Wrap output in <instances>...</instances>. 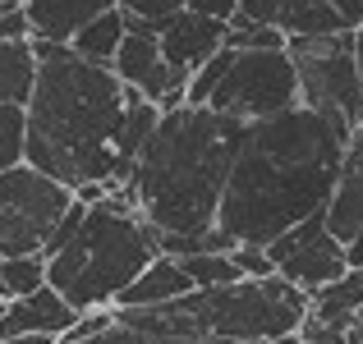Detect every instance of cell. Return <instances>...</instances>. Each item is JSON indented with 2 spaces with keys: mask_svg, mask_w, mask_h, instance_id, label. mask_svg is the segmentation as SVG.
<instances>
[{
  "mask_svg": "<svg viewBox=\"0 0 363 344\" xmlns=\"http://www.w3.org/2000/svg\"><path fill=\"white\" fill-rule=\"evenodd\" d=\"M350 156V133L299 101L272 120L248 124L221 197L207 253H230L240 243H276L294 225L327 216Z\"/></svg>",
  "mask_w": 363,
  "mask_h": 344,
  "instance_id": "cell-1",
  "label": "cell"
},
{
  "mask_svg": "<svg viewBox=\"0 0 363 344\" xmlns=\"http://www.w3.org/2000/svg\"><path fill=\"white\" fill-rule=\"evenodd\" d=\"M37 92L28 101V166L65 188H129L124 156L129 88L106 64H88L65 42H33Z\"/></svg>",
  "mask_w": 363,
  "mask_h": 344,
  "instance_id": "cell-2",
  "label": "cell"
},
{
  "mask_svg": "<svg viewBox=\"0 0 363 344\" xmlns=\"http://www.w3.org/2000/svg\"><path fill=\"white\" fill-rule=\"evenodd\" d=\"M248 124L207 106L166 110L129 179V202L161 243H207Z\"/></svg>",
  "mask_w": 363,
  "mask_h": 344,
  "instance_id": "cell-3",
  "label": "cell"
},
{
  "mask_svg": "<svg viewBox=\"0 0 363 344\" xmlns=\"http://www.w3.org/2000/svg\"><path fill=\"white\" fill-rule=\"evenodd\" d=\"M303 317H308V294L281 275L221 285V289H194L166 308H116L120 326L147 331V336H184L221 344L299 340Z\"/></svg>",
  "mask_w": 363,
  "mask_h": 344,
  "instance_id": "cell-4",
  "label": "cell"
},
{
  "mask_svg": "<svg viewBox=\"0 0 363 344\" xmlns=\"http://www.w3.org/2000/svg\"><path fill=\"white\" fill-rule=\"evenodd\" d=\"M157 257H161L157 229L138 216L129 193L116 188L101 207H88L74 243L46 262V285L83 317V312L116 308L120 294Z\"/></svg>",
  "mask_w": 363,
  "mask_h": 344,
  "instance_id": "cell-5",
  "label": "cell"
},
{
  "mask_svg": "<svg viewBox=\"0 0 363 344\" xmlns=\"http://www.w3.org/2000/svg\"><path fill=\"white\" fill-rule=\"evenodd\" d=\"M354 33L359 28L336 37H290V60L299 69V101L327 115L350 138H354V129H363V79L354 60Z\"/></svg>",
  "mask_w": 363,
  "mask_h": 344,
  "instance_id": "cell-6",
  "label": "cell"
},
{
  "mask_svg": "<svg viewBox=\"0 0 363 344\" xmlns=\"http://www.w3.org/2000/svg\"><path fill=\"white\" fill-rule=\"evenodd\" d=\"M74 207V188L55 184L33 166L0 175V257H33L46 253L55 225Z\"/></svg>",
  "mask_w": 363,
  "mask_h": 344,
  "instance_id": "cell-7",
  "label": "cell"
},
{
  "mask_svg": "<svg viewBox=\"0 0 363 344\" xmlns=\"http://www.w3.org/2000/svg\"><path fill=\"white\" fill-rule=\"evenodd\" d=\"M294 106H299V69H294L290 51H235L230 74L207 101V110L240 124L272 120Z\"/></svg>",
  "mask_w": 363,
  "mask_h": 344,
  "instance_id": "cell-8",
  "label": "cell"
},
{
  "mask_svg": "<svg viewBox=\"0 0 363 344\" xmlns=\"http://www.w3.org/2000/svg\"><path fill=\"white\" fill-rule=\"evenodd\" d=\"M276 262V275L290 285H299L303 294H322L327 285H336L340 275H350V248L327 229V216L294 225L290 234H281L276 243H267Z\"/></svg>",
  "mask_w": 363,
  "mask_h": 344,
  "instance_id": "cell-9",
  "label": "cell"
},
{
  "mask_svg": "<svg viewBox=\"0 0 363 344\" xmlns=\"http://www.w3.org/2000/svg\"><path fill=\"white\" fill-rule=\"evenodd\" d=\"M111 69H116V79L124 83V88H133V92H143L147 101H157L161 115L184 106L189 79H194V74L175 69V64L166 60V51H161V37H157V33H129Z\"/></svg>",
  "mask_w": 363,
  "mask_h": 344,
  "instance_id": "cell-10",
  "label": "cell"
},
{
  "mask_svg": "<svg viewBox=\"0 0 363 344\" xmlns=\"http://www.w3.org/2000/svg\"><path fill=\"white\" fill-rule=\"evenodd\" d=\"M363 312V271L350 266V275H340L336 285H327L322 294L308 299V317L299 326V344H345Z\"/></svg>",
  "mask_w": 363,
  "mask_h": 344,
  "instance_id": "cell-11",
  "label": "cell"
},
{
  "mask_svg": "<svg viewBox=\"0 0 363 344\" xmlns=\"http://www.w3.org/2000/svg\"><path fill=\"white\" fill-rule=\"evenodd\" d=\"M225 37H230V23L184 9V14H175L166 28H161V51H166V60L175 64V69L198 74L212 55L225 51Z\"/></svg>",
  "mask_w": 363,
  "mask_h": 344,
  "instance_id": "cell-12",
  "label": "cell"
},
{
  "mask_svg": "<svg viewBox=\"0 0 363 344\" xmlns=\"http://www.w3.org/2000/svg\"><path fill=\"white\" fill-rule=\"evenodd\" d=\"M79 326V312L46 285V289L28 294V299L5 303L0 312V340H18V336H46V340H65Z\"/></svg>",
  "mask_w": 363,
  "mask_h": 344,
  "instance_id": "cell-13",
  "label": "cell"
},
{
  "mask_svg": "<svg viewBox=\"0 0 363 344\" xmlns=\"http://www.w3.org/2000/svg\"><path fill=\"white\" fill-rule=\"evenodd\" d=\"M120 9V0H23V14L33 23V42H65L69 46L92 18Z\"/></svg>",
  "mask_w": 363,
  "mask_h": 344,
  "instance_id": "cell-14",
  "label": "cell"
},
{
  "mask_svg": "<svg viewBox=\"0 0 363 344\" xmlns=\"http://www.w3.org/2000/svg\"><path fill=\"white\" fill-rule=\"evenodd\" d=\"M184 294H194L189 271L179 266V257H166V253H161L157 262H152L147 271H143L138 280H133L129 289L120 294L116 308H166V303L184 299Z\"/></svg>",
  "mask_w": 363,
  "mask_h": 344,
  "instance_id": "cell-15",
  "label": "cell"
},
{
  "mask_svg": "<svg viewBox=\"0 0 363 344\" xmlns=\"http://www.w3.org/2000/svg\"><path fill=\"white\" fill-rule=\"evenodd\" d=\"M327 229L340 239V243H354L363 229V161L345 156V170H340V184L327 202Z\"/></svg>",
  "mask_w": 363,
  "mask_h": 344,
  "instance_id": "cell-16",
  "label": "cell"
},
{
  "mask_svg": "<svg viewBox=\"0 0 363 344\" xmlns=\"http://www.w3.org/2000/svg\"><path fill=\"white\" fill-rule=\"evenodd\" d=\"M37 92L33 42H0V106H28Z\"/></svg>",
  "mask_w": 363,
  "mask_h": 344,
  "instance_id": "cell-17",
  "label": "cell"
},
{
  "mask_svg": "<svg viewBox=\"0 0 363 344\" xmlns=\"http://www.w3.org/2000/svg\"><path fill=\"white\" fill-rule=\"evenodd\" d=\"M124 37H129V18H124V9H111V14H101V18H92L88 28H83L79 37H74V55L79 60H88V64H116V55H120V46H124Z\"/></svg>",
  "mask_w": 363,
  "mask_h": 344,
  "instance_id": "cell-18",
  "label": "cell"
},
{
  "mask_svg": "<svg viewBox=\"0 0 363 344\" xmlns=\"http://www.w3.org/2000/svg\"><path fill=\"white\" fill-rule=\"evenodd\" d=\"M281 33L285 37H336V33H350V23L336 14L331 0H285Z\"/></svg>",
  "mask_w": 363,
  "mask_h": 344,
  "instance_id": "cell-19",
  "label": "cell"
},
{
  "mask_svg": "<svg viewBox=\"0 0 363 344\" xmlns=\"http://www.w3.org/2000/svg\"><path fill=\"white\" fill-rule=\"evenodd\" d=\"M46 289V257L33 253V257H0V299L14 303V299H28V294Z\"/></svg>",
  "mask_w": 363,
  "mask_h": 344,
  "instance_id": "cell-20",
  "label": "cell"
},
{
  "mask_svg": "<svg viewBox=\"0 0 363 344\" xmlns=\"http://www.w3.org/2000/svg\"><path fill=\"white\" fill-rule=\"evenodd\" d=\"M179 266L189 271L194 289H221V285H240L244 280L230 253H189V257H179Z\"/></svg>",
  "mask_w": 363,
  "mask_h": 344,
  "instance_id": "cell-21",
  "label": "cell"
},
{
  "mask_svg": "<svg viewBox=\"0 0 363 344\" xmlns=\"http://www.w3.org/2000/svg\"><path fill=\"white\" fill-rule=\"evenodd\" d=\"M28 166V106H0V175Z\"/></svg>",
  "mask_w": 363,
  "mask_h": 344,
  "instance_id": "cell-22",
  "label": "cell"
},
{
  "mask_svg": "<svg viewBox=\"0 0 363 344\" xmlns=\"http://www.w3.org/2000/svg\"><path fill=\"white\" fill-rule=\"evenodd\" d=\"M230 51H290V37L281 28H267V23H248L244 14L230 18V37H225Z\"/></svg>",
  "mask_w": 363,
  "mask_h": 344,
  "instance_id": "cell-23",
  "label": "cell"
},
{
  "mask_svg": "<svg viewBox=\"0 0 363 344\" xmlns=\"http://www.w3.org/2000/svg\"><path fill=\"white\" fill-rule=\"evenodd\" d=\"M230 60H235V51H230V46H225L221 55H212V60H207L203 69H198L194 79H189L184 106H207V101H212V92L221 88V79H225V74H230Z\"/></svg>",
  "mask_w": 363,
  "mask_h": 344,
  "instance_id": "cell-24",
  "label": "cell"
},
{
  "mask_svg": "<svg viewBox=\"0 0 363 344\" xmlns=\"http://www.w3.org/2000/svg\"><path fill=\"white\" fill-rule=\"evenodd\" d=\"M120 9H124L129 18H143V23H147L152 33L161 37V28H166L175 14H184L189 0H120Z\"/></svg>",
  "mask_w": 363,
  "mask_h": 344,
  "instance_id": "cell-25",
  "label": "cell"
},
{
  "mask_svg": "<svg viewBox=\"0 0 363 344\" xmlns=\"http://www.w3.org/2000/svg\"><path fill=\"white\" fill-rule=\"evenodd\" d=\"M83 344H221V340H184V336H147V331H133V326H111L101 336L83 340ZM281 344H299V340H281Z\"/></svg>",
  "mask_w": 363,
  "mask_h": 344,
  "instance_id": "cell-26",
  "label": "cell"
},
{
  "mask_svg": "<svg viewBox=\"0 0 363 344\" xmlns=\"http://www.w3.org/2000/svg\"><path fill=\"white\" fill-rule=\"evenodd\" d=\"M230 257H235V266H240L244 280H272V275H276L272 253H267V248H257V243H240V248H230Z\"/></svg>",
  "mask_w": 363,
  "mask_h": 344,
  "instance_id": "cell-27",
  "label": "cell"
},
{
  "mask_svg": "<svg viewBox=\"0 0 363 344\" xmlns=\"http://www.w3.org/2000/svg\"><path fill=\"white\" fill-rule=\"evenodd\" d=\"M116 326V308H101V312H83L79 317V326L69 331L60 344H83V340H92V336H101V331H111Z\"/></svg>",
  "mask_w": 363,
  "mask_h": 344,
  "instance_id": "cell-28",
  "label": "cell"
},
{
  "mask_svg": "<svg viewBox=\"0 0 363 344\" xmlns=\"http://www.w3.org/2000/svg\"><path fill=\"white\" fill-rule=\"evenodd\" d=\"M0 42H33V23H28V14H23V0L0 14Z\"/></svg>",
  "mask_w": 363,
  "mask_h": 344,
  "instance_id": "cell-29",
  "label": "cell"
},
{
  "mask_svg": "<svg viewBox=\"0 0 363 344\" xmlns=\"http://www.w3.org/2000/svg\"><path fill=\"white\" fill-rule=\"evenodd\" d=\"M281 5H285V0H240V14L248 18V23L281 28Z\"/></svg>",
  "mask_w": 363,
  "mask_h": 344,
  "instance_id": "cell-30",
  "label": "cell"
},
{
  "mask_svg": "<svg viewBox=\"0 0 363 344\" xmlns=\"http://www.w3.org/2000/svg\"><path fill=\"white\" fill-rule=\"evenodd\" d=\"M189 9H194V14H207V18L230 23V18L240 14V0H189Z\"/></svg>",
  "mask_w": 363,
  "mask_h": 344,
  "instance_id": "cell-31",
  "label": "cell"
},
{
  "mask_svg": "<svg viewBox=\"0 0 363 344\" xmlns=\"http://www.w3.org/2000/svg\"><path fill=\"white\" fill-rule=\"evenodd\" d=\"M336 5V14L345 18L350 28H363V0H331Z\"/></svg>",
  "mask_w": 363,
  "mask_h": 344,
  "instance_id": "cell-32",
  "label": "cell"
},
{
  "mask_svg": "<svg viewBox=\"0 0 363 344\" xmlns=\"http://www.w3.org/2000/svg\"><path fill=\"white\" fill-rule=\"evenodd\" d=\"M350 266H359V271H363V229H359L354 243H350Z\"/></svg>",
  "mask_w": 363,
  "mask_h": 344,
  "instance_id": "cell-33",
  "label": "cell"
},
{
  "mask_svg": "<svg viewBox=\"0 0 363 344\" xmlns=\"http://www.w3.org/2000/svg\"><path fill=\"white\" fill-rule=\"evenodd\" d=\"M0 344H60V340H46V336H18V340H0Z\"/></svg>",
  "mask_w": 363,
  "mask_h": 344,
  "instance_id": "cell-34",
  "label": "cell"
},
{
  "mask_svg": "<svg viewBox=\"0 0 363 344\" xmlns=\"http://www.w3.org/2000/svg\"><path fill=\"white\" fill-rule=\"evenodd\" d=\"M350 156L363 161V129H354V138H350Z\"/></svg>",
  "mask_w": 363,
  "mask_h": 344,
  "instance_id": "cell-35",
  "label": "cell"
},
{
  "mask_svg": "<svg viewBox=\"0 0 363 344\" xmlns=\"http://www.w3.org/2000/svg\"><path fill=\"white\" fill-rule=\"evenodd\" d=\"M354 60H359V79H363V28L354 33Z\"/></svg>",
  "mask_w": 363,
  "mask_h": 344,
  "instance_id": "cell-36",
  "label": "cell"
},
{
  "mask_svg": "<svg viewBox=\"0 0 363 344\" xmlns=\"http://www.w3.org/2000/svg\"><path fill=\"white\" fill-rule=\"evenodd\" d=\"M345 344H363V312H359V321H354V331H350Z\"/></svg>",
  "mask_w": 363,
  "mask_h": 344,
  "instance_id": "cell-37",
  "label": "cell"
},
{
  "mask_svg": "<svg viewBox=\"0 0 363 344\" xmlns=\"http://www.w3.org/2000/svg\"><path fill=\"white\" fill-rule=\"evenodd\" d=\"M9 5H18V0H0V14H5V9H9Z\"/></svg>",
  "mask_w": 363,
  "mask_h": 344,
  "instance_id": "cell-38",
  "label": "cell"
},
{
  "mask_svg": "<svg viewBox=\"0 0 363 344\" xmlns=\"http://www.w3.org/2000/svg\"><path fill=\"white\" fill-rule=\"evenodd\" d=\"M0 312H5V299H0Z\"/></svg>",
  "mask_w": 363,
  "mask_h": 344,
  "instance_id": "cell-39",
  "label": "cell"
}]
</instances>
